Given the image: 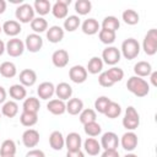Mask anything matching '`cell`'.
<instances>
[{"label":"cell","instance_id":"1","mask_svg":"<svg viewBox=\"0 0 157 157\" xmlns=\"http://www.w3.org/2000/svg\"><path fill=\"white\" fill-rule=\"evenodd\" d=\"M126 88L136 97H145L150 92V85L147 81L139 76H131L126 82Z\"/></svg>","mask_w":157,"mask_h":157},{"label":"cell","instance_id":"2","mask_svg":"<svg viewBox=\"0 0 157 157\" xmlns=\"http://www.w3.org/2000/svg\"><path fill=\"white\" fill-rule=\"evenodd\" d=\"M140 43L135 39V38H128L121 43V49H120V54L128 59V60H132L135 59L139 53H140Z\"/></svg>","mask_w":157,"mask_h":157},{"label":"cell","instance_id":"3","mask_svg":"<svg viewBox=\"0 0 157 157\" xmlns=\"http://www.w3.org/2000/svg\"><path fill=\"white\" fill-rule=\"evenodd\" d=\"M140 125V115L137 113V110L134 107H128L125 110V115L123 118V126L129 130L132 131L135 129H137V126Z\"/></svg>","mask_w":157,"mask_h":157},{"label":"cell","instance_id":"4","mask_svg":"<svg viewBox=\"0 0 157 157\" xmlns=\"http://www.w3.org/2000/svg\"><path fill=\"white\" fill-rule=\"evenodd\" d=\"M15 16L17 22L20 23H29L34 18V9L32 5L23 2L22 5H18V7L16 9Z\"/></svg>","mask_w":157,"mask_h":157},{"label":"cell","instance_id":"5","mask_svg":"<svg viewBox=\"0 0 157 157\" xmlns=\"http://www.w3.org/2000/svg\"><path fill=\"white\" fill-rule=\"evenodd\" d=\"M142 49L147 55H155L157 52V29L151 28L142 42Z\"/></svg>","mask_w":157,"mask_h":157},{"label":"cell","instance_id":"6","mask_svg":"<svg viewBox=\"0 0 157 157\" xmlns=\"http://www.w3.org/2000/svg\"><path fill=\"white\" fill-rule=\"evenodd\" d=\"M25 49H26L25 48V43L21 39L16 38V37L9 39L7 43L5 44V52L10 56H12V58H17V56L22 55L23 52H25Z\"/></svg>","mask_w":157,"mask_h":157},{"label":"cell","instance_id":"7","mask_svg":"<svg viewBox=\"0 0 157 157\" xmlns=\"http://www.w3.org/2000/svg\"><path fill=\"white\" fill-rule=\"evenodd\" d=\"M120 58H121V54H120V50L117 47H107L102 52V58L101 59H102L103 63L114 66L115 64H118L120 61Z\"/></svg>","mask_w":157,"mask_h":157},{"label":"cell","instance_id":"8","mask_svg":"<svg viewBox=\"0 0 157 157\" xmlns=\"http://www.w3.org/2000/svg\"><path fill=\"white\" fill-rule=\"evenodd\" d=\"M101 147L103 150H117L119 146V137L113 131H107L101 137Z\"/></svg>","mask_w":157,"mask_h":157},{"label":"cell","instance_id":"9","mask_svg":"<svg viewBox=\"0 0 157 157\" xmlns=\"http://www.w3.org/2000/svg\"><path fill=\"white\" fill-rule=\"evenodd\" d=\"M71 4V0H56L52 6V13L55 18L63 20L67 17V9Z\"/></svg>","mask_w":157,"mask_h":157},{"label":"cell","instance_id":"10","mask_svg":"<svg viewBox=\"0 0 157 157\" xmlns=\"http://www.w3.org/2000/svg\"><path fill=\"white\" fill-rule=\"evenodd\" d=\"M43 47V39L37 33H31L26 37L25 40V48L31 53H37Z\"/></svg>","mask_w":157,"mask_h":157},{"label":"cell","instance_id":"11","mask_svg":"<svg viewBox=\"0 0 157 157\" xmlns=\"http://www.w3.org/2000/svg\"><path fill=\"white\" fill-rule=\"evenodd\" d=\"M137 135L134 132V131H128L125 132L121 139L119 140V144L121 145V147L125 150V151H134L136 147H137Z\"/></svg>","mask_w":157,"mask_h":157},{"label":"cell","instance_id":"12","mask_svg":"<svg viewBox=\"0 0 157 157\" xmlns=\"http://www.w3.org/2000/svg\"><path fill=\"white\" fill-rule=\"evenodd\" d=\"M87 70L82 65H75L69 70V77L75 83H83L87 80Z\"/></svg>","mask_w":157,"mask_h":157},{"label":"cell","instance_id":"13","mask_svg":"<svg viewBox=\"0 0 157 157\" xmlns=\"http://www.w3.org/2000/svg\"><path fill=\"white\" fill-rule=\"evenodd\" d=\"M22 142L28 148L36 147L39 144V132L36 129H27L22 134Z\"/></svg>","mask_w":157,"mask_h":157},{"label":"cell","instance_id":"14","mask_svg":"<svg viewBox=\"0 0 157 157\" xmlns=\"http://www.w3.org/2000/svg\"><path fill=\"white\" fill-rule=\"evenodd\" d=\"M65 146L67 151H78L82 146V139L77 132H69L65 137Z\"/></svg>","mask_w":157,"mask_h":157},{"label":"cell","instance_id":"15","mask_svg":"<svg viewBox=\"0 0 157 157\" xmlns=\"http://www.w3.org/2000/svg\"><path fill=\"white\" fill-rule=\"evenodd\" d=\"M52 61L55 67H65L69 63V53L65 49H58L52 55Z\"/></svg>","mask_w":157,"mask_h":157},{"label":"cell","instance_id":"16","mask_svg":"<svg viewBox=\"0 0 157 157\" xmlns=\"http://www.w3.org/2000/svg\"><path fill=\"white\" fill-rule=\"evenodd\" d=\"M20 82L25 87H31L37 82V74L32 69H25L20 72Z\"/></svg>","mask_w":157,"mask_h":157},{"label":"cell","instance_id":"17","mask_svg":"<svg viewBox=\"0 0 157 157\" xmlns=\"http://www.w3.org/2000/svg\"><path fill=\"white\" fill-rule=\"evenodd\" d=\"M1 27H2V32H4L6 36L13 37V38H15L17 34H20V33H21V29H22L20 22H17V21H15V20L5 21Z\"/></svg>","mask_w":157,"mask_h":157},{"label":"cell","instance_id":"18","mask_svg":"<svg viewBox=\"0 0 157 157\" xmlns=\"http://www.w3.org/2000/svg\"><path fill=\"white\" fill-rule=\"evenodd\" d=\"M37 93H38L40 99H45L47 101V99L52 98L53 94L55 93V86L49 81L42 82L37 88Z\"/></svg>","mask_w":157,"mask_h":157},{"label":"cell","instance_id":"19","mask_svg":"<svg viewBox=\"0 0 157 157\" xmlns=\"http://www.w3.org/2000/svg\"><path fill=\"white\" fill-rule=\"evenodd\" d=\"M47 109L54 114V115H61L66 112V103L59 98L56 99H50L48 103H47Z\"/></svg>","mask_w":157,"mask_h":157},{"label":"cell","instance_id":"20","mask_svg":"<svg viewBox=\"0 0 157 157\" xmlns=\"http://www.w3.org/2000/svg\"><path fill=\"white\" fill-rule=\"evenodd\" d=\"M81 29L85 34H88V36H93L96 33L99 32L101 29V25L98 23V21L96 18H87L82 22L81 25Z\"/></svg>","mask_w":157,"mask_h":157},{"label":"cell","instance_id":"21","mask_svg":"<svg viewBox=\"0 0 157 157\" xmlns=\"http://www.w3.org/2000/svg\"><path fill=\"white\" fill-rule=\"evenodd\" d=\"M55 94L61 101H69L72 96V87L66 82H60L55 87Z\"/></svg>","mask_w":157,"mask_h":157},{"label":"cell","instance_id":"22","mask_svg":"<svg viewBox=\"0 0 157 157\" xmlns=\"http://www.w3.org/2000/svg\"><path fill=\"white\" fill-rule=\"evenodd\" d=\"M64 38V29L60 26H52L47 29V39L50 43H59Z\"/></svg>","mask_w":157,"mask_h":157},{"label":"cell","instance_id":"23","mask_svg":"<svg viewBox=\"0 0 157 157\" xmlns=\"http://www.w3.org/2000/svg\"><path fill=\"white\" fill-rule=\"evenodd\" d=\"M49 145L53 150L55 151H60L64 146H65V137L63 136V134L58 130L53 131L49 136Z\"/></svg>","mask_w":157,"mask_h":157},{"label":"cell","instance_id":"24","mask_svg":"<svg viewBox=\"0 0 157 157\" xmlns=\"http://www.w3.org/2000/svg\"><path fill=\"white\" fill-rule=\"evenodd\" d=\"M83 148L86 151V153H88L90 156H97L101 152V144L93 139V137H87L83 142Z\"/></svg>","mask_w":157,"mask_h":157},{"label":"cell","instance_id":"25","mask_svg":"<svg viewBox=\"0 0 157 157\" xmlns=\"http://www.w3.org/2000/svg\"><path fill=\"white\" fill-rule=\"evenodd\" d=\"M16 155V144L13 140L7 139L0 145V156L1 157H12Z\"/></svg>","mask_w":157,"mask_h":157},{"label":"cell","instance_id":"26","mask_svg":"<svg viewBox=\"0 0 157 157\" xmlns=\"http://www.w3.org/2000/svg\"><path fill=\"white\" fill-rule=\"evenodd\" d=\"M83 109V102L80 98H70L66 103V112L70 115H77Z\"/></svg>","mask_w":157,"mask_h":157},{"label":"cell","instance_id":"27","mask_svg":"<svg viewBox=\"0 0 157 157\" xmlns=\"http://www.w3.org/2000/svg\"><path fill=\"white\" fill-rule=\"evenodd\" d=\"M134 72H135V76L146 77V76H150V74L152 72V66L147 61H139L134 65Z\"/></svg>","mask_w":157,"mask_h":157},{"label":"cell","instance_id":"28","mask_svg":"<svg viewBox=\"0 0 157 157\" xmlns=\"http://www.w3.org/2000/svg\"><path fill=\"white\" fill-rule=\"evenodd\" d=\"M17 74V69L16 65L11 61H4L0 65V75L5 78H12L15 77Z\"/></svg>","mask_w":157,"mask_h":157},{"label":"cell","instance_id":"29","mask_svg":"<svg viewBox=\"0 0 157 157\" xmlns=\"http://www.w3.org/2000/svg\"><path fill=\"white\" fill-rule=\"evenodd\" d=\"M9 93H10V97L13 98L15 101H22L26 98L27 96V91H26V87L20 85V83H16V85H12L9 90Z\"/></svg>","mask_w":157,"mask_h":157},{"label":"cell","instance_id":"30","mask_svg":"<svg viewBox=\"0 0 157 157\" xmlns=\"http://www.w3.org/2000/svg\"><path fill=\"white\" fill-rule=\"evenodd\" d=\"M22 108H23V112H29V113H37L38 114V110L40 108L39 99L36 98V97L25 98L23 104H22Z\"/></svg>","mask_w":157,"mask_h":157},{"label":"cell","instance_id":"31","mask_svg":"<svg viewBox=\"0 0 157 157\" xmlns=\"http://www.w3.org/2000/svg\"><path fill=\"white\" fill-rule=\"evenodd\" d=\"M18 113V104L15 101H7L2 104L1 108V114L7 117V118H13Z\"/></svg>","mask_w":157,"mask_h":157},{"label":"cell","instance_id":"32","mask_svg":"<svg viewBox=\"0 0 157 157\" xmlns=\"http://www.w3.org/2000/svg\"><path fill=\"white\" fill-rule=\"evenodd\" d=\"M33 9H34V12H37L42 17L49 13V11H52V4L48 0H36L33 4Z\"/></svg>","mask_w":157,"mask_h":157},{"label":"cell","instance_id":"33","mask_svg":"<svg viewBox=\"0 0 157 157\" xmlns=\"http://www.w3.org/2000/svg\"><path fill=\"white\" fill-rule=\"evenodd\" d=\"M103 64H104V63L102 61L101 58H98V56H93V58L90 59L86 70H87V72H90V74H92V75H96V74H98V72L102 71V69H103Z\"/></svg>","mask_w":157,"mask_h":157},{"label":"cell","instance_id":"34","mask_svg":"<svg viewBox=\"0 0 157 157\" xmlns=\"http://www.w3.org/2000/svg\"><path fill=\"white\" fill-rule=\"evenodd\" d=\"M20 121L23 126L31 128L37 124L38 121V114L37 113H29V112H22L20 115Z\"/></svg>","mask_w":157,"mask_h":157},{"label":"cell","instance_id":"35","mask_svg":"<svg viewBox=\"0 0 157 157\" xmlns=\"http://www.w3.org/2000/svg\"><path fill=\"white\" fill-rule=\"evenodd\" d=\"M121 18H123V21H124L126 25H130V26L137 25L139 21H140L139 13H137L135 10H132V9L125 10V11L123 12V15H121Z\"/></svg>","mask_w":157,"mask_h":157},{"label":"cell","instance_id":"36","mask_svg":"<svg viewBox=\"0 0 157 157\" xmlns=\"http://www.w3.org/2000/svg\"><path fill=\"white\" fill-rule=\"evenodd\" d=\"M119 27H120V22L115 16H107L102 21V29L117 32V29H119Z\"/></svg>","mask_w":157,"mask_h":157},{"label":"cell","instance_id":"37","mask_svg":"<svg viewBox=\"0 0 157 157\" xmlns=\"http://www.w3.org/2000/svg\"><path fill=\"white\" fill-rule=\"evenodd\" d=\"M81 22H80V17L76 15H71L67 16L64 21V29L67 32H74L80 27Z\"/></svg>","mask_w":157,"mask_h":157},{"label":"cell","instance_id":"38","mask_svg":"<svg viewBox=\"0 0 157 157\" xmlns=\"http://www.w3.org/2000/svg\"><path fill=\"white\" fill-rule=\"evenodd\" d=\"M31 28L34 31V33H42V32H45L48 29V22L45 18L43 17H34L31 22Z\"/></svg>","mask_w":157,"mask_h":157},{"label":"cell","instance_id":"39","mask_svg":"<svg viewBox=\"0 0 157 157\" xmlns=\"http://www.w3.org/2000/svg\"><path fill=\"white\" fill-rule=\"evenodd\" d=\"M92 10V2L90 0H77L75 2V11L78 15H87Z\"/></svg>","mask_w":157,"mask_h":157},{"label":"cell","instance_id":"40","mask_svg":"<svg viewBox=\"0 0 157 157\" xmlns=\"http://www.w3.org/2000/svg\"><path fill=\"white\" fill-rule=\"evenodd\" d=\"M120 113H121L120 104H118L117 102L110 101V103L108 104V107H107V109L104 112V115L107 118H109V119H115V118H118L120 115Z\"/></svg>","mask_w":157,"mask_h":157},{"label":"cell","instance_id":"41","mask_svg":"<svg viewBox=\"0 0 157 157\" xmlns=\"http://www.w3.org/2000/svg\"><path fill=\"white\" fill-rule=\"evenodd\" d=\"M98 37H99V40L103 43V44H113L115 42V38H117V34L115 32L113 31H108V29H99L98 32Z\"/></svg>","mask_w":157,"mask_h":157},{"label":"cell","instance_id":"42","mask_svg":"<svg viewBox=\"0 0 157 157\" xmlns=\"http://www.w3.org/2000/svg\"><path fill=\"white\" fill-rule=\"evenodd\" d=\"M97 119V113L94 109L87 108V109H82V112L80 113V121L81 124H87V123H92L96 121Z\"/></svg>","mask_w":157,"mask_h":157},{"label":"cell","instance_id":"43","mask_svg":"<svg viewBox=\"0 0 157 157\" xmlns=\"http://www.w3.org/2000/svg\"><path fill=\"white\" fill-rule=\"evenodd\" d=\"M105 74L108 75V77L115 83V82H120L121 80H123V77H124V71H123V69H120V67H117V66H112L110 69H108L107 71H105Z\"/></svg>","mask_w":157,"mask_h":157},{"label":"cell","instance_id":"44","mask_svg":"<svg viewBox=\"0 0 157 157\" xmlns=\"http://www.w3.org/2000/svg\"><path fill=\"white\" fill-rule=\"evenodd\" d=\"M83 130H85V132H86L88 136L94 137V136H98V135L101 134L102 128H101V125H99L97 121H92V123L85 124V125H83Z\"/></svg>","mask_w":157,"mask_h":157},{"label":"cell","instance_id":"45","mask_svg":"<svg viewBox=\"0 0 157 157\" xmlns=\"http://www.w3.org/2000/svg\"><path fill=\"white\" fill-rule=\"evenodd\" d=\"M109 103H110V99L108 97L101 96V97H98L94 101V110L98 112V113H101V114H104V112H105V109H107V107H108Z\"/></svg>","mask_w":157,"mask_h":157},{"label":"cell","instance_id":"46","mask_svg":"<svg viewBox=\"0 0 157 157\" xmlns=\"http://www.w3.org/2000/svg\"><path fill=\"white\" fill-rule=\"evenodd\" d=\"M98 82H99V85H101L102 87H112V86L114 85V82L108 77V75L105 74V71L99 74V76H98Z\"/></svg>","mask_w":157,"mask_h":157},{"label":"cell","instance_id":"47","mask_svg":"<svg viewBox=\"0 0 157 157\" xmlns=\"http://www.w3.org/2000/svg\"><path fill=\"white\" fill-rule=\"evenodd\" d=\"M26 157H45V153H44L42 150L33 148V150H29V151L26 153Z\"/></svg>","mask_w":157,"mask_h":157},{"label":"cell","instance_id":"48","mask_svg":"<svg viewBox=\"0 0 157 157\" xmlns=\"http://www.w3.org/2000/svg\"><path fill=\"white\" fill-rule=\"evenodd\" d=\"M101 157H120L118 150H104Z\"/></svg>","mask_w":157,"mask_h":157},{"label":"cell","instance_id":"49","mask_svg":"<svg viewBox=\"0 0 157 157\" xmlns=\"http://www.w3.org/2000/svg\"><path fill=\"white\" fill-rule=\"evenodd\" d=\"M66 157H85V153L81 150H78V151H67Z\"/></svg>","mask_w":157,"mask_h":157},{"label":"cell","instance_id":"50","mask_svg":"<svg viewBox=\"0 0 157 157\" xmlns=\"http://www.w3.org/2000/svg\"><path fill=\"white\" fill-rule=\"evenodd\" d=\"M6 90L2 87V86H0V104L1 103H5V101H6Z\"/></svg>","mask_w":157,"mask_h":157},{"label":"cell","instance_id":"51","mask_svg":"<svg viewBox=\"0 0 157 157\" xmlns=\"http://www.w3.org/2000/svg\"><path fill=\"white\" fill-rule=\"evenodd\" d=\"M150 80H151V83L155 87H157V71H152L150 74Z\"/></svg>","mask_w":157,"mask_h":157},{"label":"cell","instance_id":"52","mask_svg":"<svg viewBox=\"0 0 157 157\" xmlns=\"http://www.w3.org/2000/svg\"><path fill=\"white\" fill-rule=\"evenodd\" d=\"M6 10V1L5 0H0V15L4 13Z\"/></svg>","mask_w":157,"mask_h":157},{"label":"cell","instance_id":"53","mask_svg":"<svg viewBox=\"0 0 157 157\" xmlns=\"http://www.w3.org/2000/svg\"><path fill=\"white\" fill-rule=\"evenodd\" d=\"M4 53H5V43L0 39V56H1Z\"/></svg>","mask_w":157,"mask_h":157},{"label":"cell","instance_id":"54","mask_svg":"<svg viewBox=\"0 0 157 157\" xmlns=\"http://www.w3.org/2000/svg\"><path fill=\"white\" fill-rule=\"evenodd\" d=\"M124 157H137V155H135V153H126Z\"/></svg>","mask_w":157,"mask_h":157},{"label":"cell","instance_id":"55","mask_svg":"<svg viewBox=\"0 0 157 157\" xmlns=\"http://www.w3.org/2000/svg\"><path fill=\"white\" fill-rule=\"evenodd\" d=\"M1 32H2V27L0 26V33H1Z\"/></svg>","mask_w":157,"mask_h":157},{"label":"cell","instance_id":"56","mask_svg":"<svg viewBox=\"0 0 157 157\" xmlns=\"http://www.w3.org/2000/svg\"><path fill=\"white\" fill-rule=\"evenodd\" d=\"M0 119H1V113H0Z\"/></svg>","mask_w":157,"mask_h":157},{"label":"cell","instance_id":"57","mask_svg":"<svg viewBox=\"0 0 157 157\" xmlns=\"http://www.w3.org/2000/svg\"><path fill=\"white\" fill-rule=\"evenodd\" d=\"M12 157H15V156H12Z\"/></svg>","mask_w":157,"mask_h":157}]
</instances>
